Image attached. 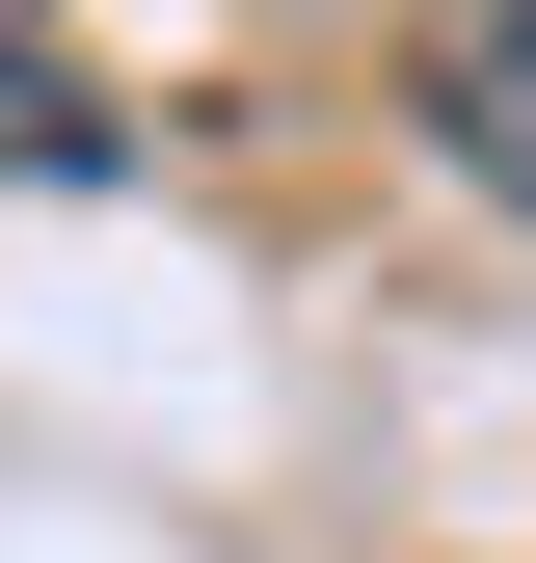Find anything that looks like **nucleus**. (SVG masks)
Masks as SVG:
<instances>
[{"instance_id": "nucleus-2", "label": "nucleus", "mask_w": 536, "mask_h": 563, "mask_svg": "<svg viewBox=\"0 0 536 563\" xmlns=\"http://www.w3.org/2000/svg\"><path fill=\"white\" fill-rule=\"evenodd\" d=\"M0 162H54V188H108L134 134H108V81H81V54H27V27H0Z\"/></svg>"}, {"instance_id": "nucleus-1", "label": "nucleus", "mask_w": 536, "mask_h": 563, "mask_svg": "<svg viewBox=\"0 0 536 563\" xmlns=\"http://www.w3.org/2000/svg\"><path fill=\"white\" fill-rule=\"evenodd\" d=\"M402 108H429V162L483 216H536V0H429L402 27Z\"/></svg>"}]
</instances>
